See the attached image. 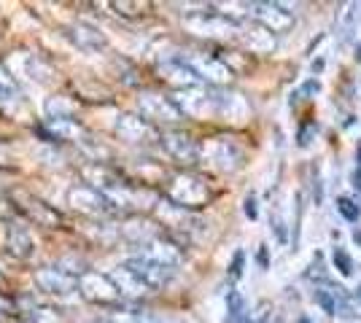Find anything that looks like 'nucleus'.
Here are the masks:
<instances>
[{"label": "nucleus", "mask_w": 361, "mask_h": 323, "mask_svg": "<svg viewBox=\"0 0 361 323\" xmlns=\"http://www.w3.org/2000/svg\"><path fill=\"white\" fill-rule=\"evenodd\" d=\"M46 113H49V119H71L73 116V103L65 94L49 97L46 100Z\"/></svg>", "instance_id": "obj_22"}, {"label": "nucleus", "mask_w": 361, "mask_h": 323, "mask_svg": "<svg viewBox=\"0 0 361 323\" xmlns=\"http://www.w3.org/2000/svg\"><path fill=\"white\" fill-rule=\"evenodd\" d=\"M350 186H353L356 191H361V170L359 167L353 170V175H350Z\"/></svg>", "instance_id": "obj_35"}, {"label": "nucleus", "mask_w": 361, "mask_h": 323, "mask_svg": "<svg viewBox=\"0 0 361 323\" xmlns=\"http://www.w3.org/2000/svg\"><path fill=\"white\" fill-rule=\"evenodd\" d=\"M35 283H38L41 291L57 293V296L78 291V275L62 270V267H41V270L35 272Z\"/></svg>", "instance_id": "obj_7"}, {"label": "nucleus", "mask_w": 361, "mask_h": 323, "mask_svg": "<svg viewBox=\"0 0 361 323\" xmlns=\"http://www.w3.org/2000/svg\"><path fill=\"white\" fill-rule=\"evenodd\" d=\"M167 197L173 205H178V208H202L208 197H211V191H208V186L202 184L197 175H189V172H180L176 175L173 181H170V189H167Z\"/></svg>", "instance_id": "obj_3"}, {"label": "nucleus", "mask_w": 361, "mask_h": 323, "mask_svg": "<svg viewBox=\"0 0 361 323\" xmlns=\"http://www.w3.org/2000/svg\"><path fill=\"white\" fill-rule=\"evenodd\" d=\"M49 135L51 140H84L87 138V129L73 119H49Z\"/></svg>", "instance_id": "obj_20"}, {"label": "nucleus", "mask_w": 361, "mask_h": 323, "mask_svg": "<svg viewBox=\"0 0 361 323\" xmlns=\"http://www.w3.org/2000/svg\"><path fill=\"white\" fill-rule=\"evenodd\" d=\"M159 73H162V78H165V81L176 84L180 92H183V89H195V87H200V81H202V78L197 76L195 70L189 68V62H186V60L162 62V65H159Z\"/></svg>", "instance_id": "obj_14"}, {"label": "nucleus", "mask_w": 361, "mask_h": 323, "mask_svg": "<svg viewBox=\"0 0 361 323\" xmlns=\"http://www.w3.org/2000/svg\"><path fill=\"white\" fill-rule=\"evenodd\" d=\"M0 94H16L14 78L6 73V68H3V65H0Z\"/></svg>", "instance_id": "obj_30"}, {"label": "nucleus", "mask_w": 361, "mask_h": 323, "mask_svg": "<svg viewBox=\"0 0 361 323\" xmlns=\"http://www.w3.org/2000/svg\"><path fill=\"white\" fill-rule=\"evenodd\" d=\"M318 89H321V84H318L316 78H313V81H307V84L302 87V92H300V94H316Z\"/></svg>", "instance_id": "obj_34"}, {"label": "nucleus", "mask_w": 361, "mask_h": 323, "mask_svg": "<svg viewBox=\"0 0 361 323\" xmlns=\"http://www.w3.org/2000/svg\"><path fill=\"white\" fill-rule=\"evenodd\" d=\"M356 162H359V170H361V143L356 146Z\"/></svg>", "instance_id": "obj_37"}, {"label": "nucleus", "mask_w": 361, "mask_h": 323, "mask_svg": "<svg viewBox=\"0 0 361 323\" xmlns=\"http://www.w3.org/2000/svg\"><path fill=\"white\" fill-rule=\"evenodd\" d=\"M240 35L245 41V46L256 51V54H267L275 49V38L264 25H251V27H240Z\"/></svg>", "instance_id": "obj_18"}, {"label": "nucleus", "mask_w": 361, "mask_h": 323, "mask_svg": "<svg viewBox=\"0 0 361 323\" xmlns=\"http://www.w3.org/2000/svg\"><path fill=\"white\" fill-rule=\"evenodd\" d=\"M189 68L195 70L197 76L202 78V81H208L213 87H224L232 81V70L226 68L221 60H216V57H205V54H195V57H189Z\"/></svg>", "instance_id": "obj_9"}, {"label": "nucleus", "mask_w": 361, "mask_h": 323, "mask_svg": "<svg viewBox=\"0 0 361 323\" xmlns=\"http://www.w3.org/2000/svg\"><path fill=\"white\" fill-rule=\"evenodd\" d=\"M30 323H65L57 310H49V308H38L30 312Z\"/></svg>", "instance_id": "obj_26"}, {"label": "nucleus", "mask_w": 361, "mask_h": 323, "mask_svg": "<svg viewBox=\"0 0 361 323\" xmlns=\"http://www.w3.org/2000/svg\"><path fill=\"white\" fill-rule=\"evenodd\" d=\"M256 262H259V267H262V270H270V251H267V246H259Z\"/></svg>", "instance_id": "obj_32"}, {"label": "nucleus", "mask_w": 361, "mask_h": 323, "mask_svg": "<svg viewBox=\"0 0 361 323\" xmlns=\"http://www.w3.org/2000/svg\"><path fill=\"white\" fill-rule=\"evenodd\" d=\"M124 264H127L130 270H135L137 275L146 280V286H149V289H165L167 283L173 280V275H176V270H173V267L151 264V262H146L143 256H133V259H127Z\"/></svg>", "instance_id": "obj_13"}, {"label": "nucleus", "mask_w": 361, "mask_h": 323, "mask_svg": "<svg viewBox=\"0 0 361 323\" xmlns=\"http://www.w3.org/2000/svg\"><path fill=\"white\" fill-rule=\"evenodd\" d=\"M211 159H213V165L219 170H238L240 167V162H243V151L235 146V143H229V140L224 138H219V140H213L211 143Z\"/></svg>", "instance_id": "obj_16"}, {"label": "nucleus", "mask_w": 361, "mask_h": 323, "mask_svg": "<svg viewBox=\"0 0 361 323\" xmlns=\"http://www.w3.org/2000/svg\"><path fill=\"white\" fill-rule=\"evenodd\" d=\"M97 323H111V321H97Z\"/></svg>", "instance_id": "obj_39"}, {"label": "nucleus", "mask_w": 361, "mask_h": 323, "mask_svg": "<svg viewBox=\"0 0 361 323\" xmlns=\"http://www.w3.org/2000/svg\"><path fill=\"white\" fill-rule=\"evenodd\" d=\"M248 8H254L259 25H264L270 32H286L294 25V16L283 11V6H278V3H251Z\"/></svg>", "instance_id": "obj_11"}, {"label": "nucleus", "mask_w": 361, "mask_h": 323, "mask_svg": "<svg viewBox=\"0 0 361 323\" xmlns=\"http://www.w3.org/2000/svg\"><path fill=\"white\" fill-rule=\"evenodd\" d=\"M353 243L361 248V229H353Z\"/></svg>", "instance_id": "obj_36"}, {"label": "nucleus", "mask_w": 361, "mask_h": 323, "mask_svg": "<svg viewBox=\"0 0 361 323\" xmlns=\"http://www.w3.org/2000/svg\"><path fill=\"white\" fill-rule=\"evenodd\" d=\"M137 108H140V116L151 122L154 127L157 124H178L183 122V110L178 108V103L173 97H165V94L157 92H140L137 94Z\"/></svg>", "instance_id": "obj_2"}, {"label": "nucleus", "mask_w": 361, "mask_h": 323, "mask_svg": "<svg viewBox=\"0 0 361 323\" xmlns=\"http://www.w3.org/2000/svg\"><path fill=\"white\" fill-rule=\"evenodd\" d=\"M243 210H245V215H248L251 221H256V218H259V208H256L254 194H248V197H245V202H243Z\"/></svg>", "instance_id": "obj_31"}, {"label": "nucleus", "mask_w": 361, "mask_h": 323, "mask_svg": "<svg viewBox=\"0 0 361 323\" xmlns=\"http://www.w3.org/2000/svg\"><path fill=\"white\" fill-rule=\"evenodd\" d=\"M337 213L343 215L348 224H359L361 208L353 200H348V197H340V200H337Z\"/></svg>", "instance_id": "obj_25"}, {"label": "nucleus", "mask_w": 361, "mask_h": 323, "mask_svg": "<svg viewBox=\"0 0 361 323\" xmlns=\"http://www.w3.org/2000/svg\"><path fill=\"white\" fill-rule=\"evenodd\" d=\"M8 253L16 259H30L35 253V240L25 227H8Z\"/></svg>", "instance_id": "obj_19"}, {"label": "nucleus", "mask_w": 361, "mask_h": 323, "mask_svg": "<svg viewBox=\"0 0 361 323\" xmlns=\"http://www.w3.org/2000/svg\"><path fill=\"white\" fill-rule=\"evenodd\" d=\"M137 256H143V259L151 264L173 267V270H176V267L180 264V259H183V251H180V246H176V243L157 237V240H151V243H146V246L140 248Z\"/></svg>", "instance_id": "obj_10"}, {"label": "nucleus", "mask_w": 361, "mask_h": 323, "mask_svg": "<svg viewBox=\"0 0 361 323\" xmlns=\"http://www.w3.org/2000/svg\"><path fill=\"white\" fill-rule=\"evenodd\" d=\"M68 202H71V208L78 210V213H87V215H97V213H106L108 208V200L106 194L100 191V189H94V186H75L73 191L68 194Z\"/></svg>", "instance_id": "obj_8"}, {"label": "nucleus", "mask_w": 361, "mask_h": 323, "mask_svg": "<svg viewBox=\"0 0 361 323\" xmlns=\"http://www.w3.org/2000/svg\"><path fill=\"white\" fill-rule=\"evenodd\" d=\"M270 227L275 229V237H278V243H286L288 234H286V224H283L281 213H272L270 215Z\"/></svg>", "instance_id": "obj_29"}, {"label": "nucleus", "mask_w": 361, "mask_h": 323, "mask_svg": "<svg viewBox=\"0 0 361 323\" xmlns=\"http://www.w3.org/2000/svg\"><path fill=\"white\" fill-rule=\"evenodd\" d=\"M19 208L30 215V221H35L38 227H60V224H62V215L57 213L51 205L35 200V197H27V200H25V205H19Z\"/></svg>", "instance_id": "obj_17"}, {"label": "nucleus", "mask_w": 361, "mask_h": 323, "mask_svg": "<svg viewBox=\"0 0 361 323\" xmlns=\"http://www.w3.org/2000/svg\"><path fill=\"white\" fill-rule=\"evenodd\" d=\"M186 27L195 35H211V38H229L235 32H240V25L226 19L221 14H195L186 16Z\"/></svg>", "instance_id": "obj_6"}, {"label": "nucleus", "mask_w": 361, "mask_h": 323, "mask_svg": "<svg viewBox=\"0 0 361 323\" xmlns=\"http://www.w3.org/2000/svg\"><path fill=\"white\" fill-rule=\"evenodd\" d=\"M114 132L119 135L124 143H149V140H159V129L151 122H146L143 116L137 113H121L116 124H114Z\"/></svg>", "instance_id": "obj_5"}, {"label": "nucleus", "mask_w": 361, "mask_h": 323, "mask_svg": "<svg viewBox=\"0 0 361 323\" xmlns=\"http://www.w3.org/2000/svg\"><path fill=\"white\" fill-rule=\"evenodd\" d=\"M159 143H162V148H165L167 154L173 156L176 162H180V165H197L200 162L202 148L197 146V140H192L180 129H162L159 132Z\"/></svg>", "instance_id": "obj_4"}, {"label": "nucleus", "mask_w": 361, "mask_h": 323, "mask_svg": "<svg viewBox=\"0 0 361 323\" xmlns=\"http://www.w3.org/2000/svg\"><path fill=\"white\" fill-rule=\"evenodd\" d=\"M226 323H248L245 321V299L238 289H229L226 293Z\"/></svg>", "instance_id": "obj_21"}, {"label": "nucleus", "mask_w": 361, "mask_h": 323, "mask_svg": "<svg viewBox=\"0 0 361 323\" xmlns=\"http://www.w3.org/2000/svg\"><path fill=\"white\" fill-rule=\"evenodd\" d=\"M313 200H316V205H321V200H324V191H321V178H318V172H316V181H313Z\"/></svg>", "instance_id": "obj_33"}, {"label": "nucleus", "mask_w": 361, "mask_h": 323, "mask_svg": "<svg viewBox=\"0 0 361 323\" xmlns=\"http://www.w3.org/2000/svg\"><path fill=\"white\" fill-rule=\"evenodd\" d=\"M78 293L97 308L116 310V305L121 302L116 283L111 280V275H103V272H81L78 275Z\"/></svg>", "instance_id": "obj_1"}, {"label": "nucleus", "mask_w": 361, "mask_h": 323, "mask_svg": "<svg viewBox=\"0 0 361 323\" xmlns=\"http://www.w3.org/2000/svg\"><path fill=\"white\" fill-rule=\"evenodd\" d=\"M111 280L116 283L121 299H133V302H137V299H143V296L151 291L149 286H146V280L137 275L135 270H130L127 264L116 267V270L111 272Z\"/></svg>", "instance_id": "obj_12"}, {"label": "nucleus", "mask_w": 361, "mask_h": 323, "mask_svg": "<svg viewBox=\"0 0 361 323\" xmlns=\"http://www.w3.org/2000/svg\"><path fill=\"white\" fill-rule=\"evenodd\" d=\"M331 262H334V267H337V272L343 277H350L353 275V259H350V253L348 251H343V248H334L331 251Z\"/></svg>", "instance_id": "obj_24"}, {"label": "nucleus", "mask_w": 361, "mask_h": 323, "mask_svg": "<svg viewBox=\"0 0 361 323\" xmlns=\"http://www.w3.org/2000/svg\"><path fill=\"white\" fill-rule=\"evenodd\" d=\"M313 302H316L326 315H331V318L337 315V296H334V291H326V289L316 286V289H313Z\"/></svg>", "instance_id": "obj_23"}, {"label": "nucleus", "mask_w": 361, "mask_h": 323, "mask_svg": "<svg viewBox=\"0 0 361 323\" xmlns=\"http://www.w3.org/2000/svg\"><path fill=\"white\" fill-rule=\"evenodd\" d=\"M353 299H356V302H359V305H361V286H359V289H356V291H353Z\"/></svg>", "instance_id": "obj_38"}, {"label": "nucleus", "mask_w": 361, "mask_h": 323, "mask_svg": "<svg viewBox=\"0 0 361 323\" xmlns=\"http://www.w3.org/2000/svg\"><path fill=\"white\" fill-rule=\"evenodd\" d=\"M71 41H73L78 49H84V51H100V49H106V35L97 30L94 25H87V22H73L71 25Z\"/></svg>", "instance_id": "obj_15"}, {"label": "nucleus", "mask_w": 361, "mask_h": 323, "mask_svg": "<svg viewBox=\"0 0 361 323\" xmlns=\"http://www.w3.org/2000/svg\"><path fill=\"white\" fill-rule=\"evenodd\" d=\"M243 267H245V251H235V256H232V262H229V270H226V277L232 280V283H238L243 277Z\"/></svg>", "instance_id": "obj_27"}, {"label": "nucleus", "mask_w": 361, "mask_h": 323, "mask_svg": "<svg viewBox=\"0 0 361 323\" xmlns=\"http://www.w3.org/2000/svg\"><path fill=\"white\" fill-rule=\"evenodd\" d=\"M313 135H316V124L307 122L300 127V132H297V146L300 148H307L310 146V140H313Z\"/></svg>", "instance_id": "obj_28"}]
</instances>
